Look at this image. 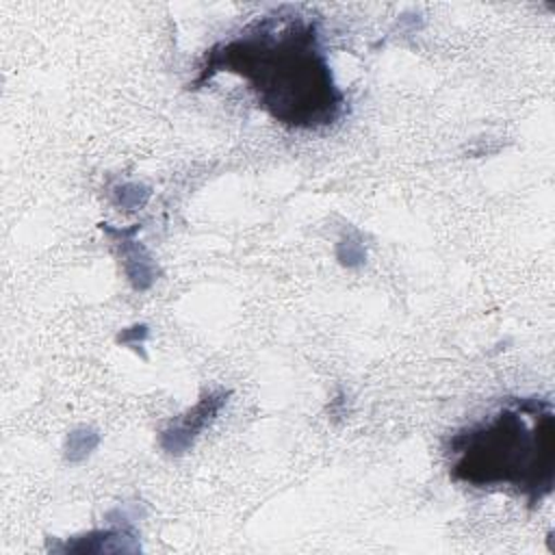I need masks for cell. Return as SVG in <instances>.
I'll return each instance as SVG.
<instances>
[{
	"label": "cell",
	"instance_id": "1",
	"mask_svg": "<svg viewBox=\"0 0 555 555\" xmlns=\"http://www.w3.org/2000/svg\"><path fill=\"white\" fill-rule=\"evenodd\" d=\"M219 72L241 76L258 106L288 128H323L345 113L317 24L288 9L271 11L206 50L193 87Z\"/></svg>",
	"mask_w": 555,
	"mask_h": 555
},
{
	"label": "cell",
	"instance_id": "2",
	"mask_svg": "<svg viewBox=\"0 0 555 555\" xmlns=\"http://www.w3.org/2000/svg\"><path fill=\"white\" fill-rule=\"evenodd\" d=\"M451 477L475 488H512L540 505L555 483V414L548 399H514L449 440Z\"/></svg>",
	"mask_w": 555,
	"mask_h": 555
},
{
	"label": "cell",
	"instance_id": "3",
	"mask_svg": "<svg viewBox=\"0 0 555 555\" xmlns=\"http://www.w3.org/2000/svg\"><path fill=\"white\" fill-rule=\"evenodd\" d=\"M230 397V390H208L204 392L193 408H189L184 414L173 418L163 431H160V447L169 455H182L191 449L195 438L215 421L219 410L225 405Z\"/></svg>",
	"mask_w": 555,
	"mask_h": 555
},
{
	"label": "cell",
	"instance_id": "4",
	"mask_svg": "<svg viewBox=\"0 0 555 555\" xmlns=\"http://www.w3.org/2000/svg\"><path fill=\"white\" fill-rule=\"evenodd\" d=\"M61 553H137L141 551L137 531L124 522L119 527L93 529L82 535L65 540L61 546H54Z\"/></svg>",
	"mask_w": 555,
	"mask_h": 555
},
{
	"label": "cell",
	"instance_id": "5",
	"mask_svg": "<svg viewBox=\"0 0 555 555\" xmlns=\"http://www.w3.org/2000/svg\"><path fill=\"white\" fill-rule=\"evenodd\" d=\"M102 230L113 236H119L124 271H126L130 284L137 291L150 288L156 280V264H154L152 256L145 251V247L141 243H137L134 238H130L134 232H139V225H132L130 230H124V228L117 230V228H111L108 223H102Z\"/></svg>",
	"mask_w": 555,
	"mask_h": 555
},
{
	"label": "cell",
	"instance_id": "6",
	"mask_svg": "<svg viewBox=\"0 0 555 555\" xmlns=\"http://www.w3.org/2000/svg\"><path fill=\"white\" fill-rule=\"evenodd\" d=\"M100 444V434L91 427H78L69 434L67 438V447H65V455L69 462H80L85 460L95 447Z\"/></svg>",
	"mask_w": 555,
	"mask_h": 555
},
{
	"label": "cell",
	"instance_id": "7",
	"mask_svg": "<svg viewBox=\"0 0 555 555\" xmlns=\"http://www.w3.org/2000/svg\"><path fill=\"white\" fill-rule=\"evenodd\" d=\"M336 258L343 267H349V269H356L360 264H364L366 260V249H364V243L356 236H345L340 238V243L336 245Z\"/></svg>",
	"mask_w": 555,
	"mask_h": 555
},
{
	"label": "cell",
	"instance_id": "8",
	"mask_svg": "<svg viewBox=\"0 0 555 555\" xmlns=\"http://www.w3.org/2000/svg\"><path fill=\"white\" fill-rule=\"evenodd\" d=\"M147 197H150V189L139 182H126L115 189V199L126 210H134L139 206H143L147 202Z\"/></svg>",
	"mask_w": 555,
	"mask_h": 555
},
{
	"label": "cell",
	"instance_id": "9",
	"mask_svg": "<svg viewBox=\"0 0 555 555\" xmlns=\"http://www.w3.org/2000/svg\"><path fill=\"white\" fill-rule=\"evenodd\" d=\"M145 338H147V325H132V327H126V330L119 332L117 343L128 345V347H137V345H143Z\"/></svg>",
	"mask_w": 555,
	"mask_h": 555
}]
</instances>
